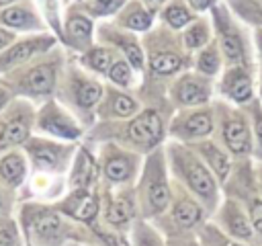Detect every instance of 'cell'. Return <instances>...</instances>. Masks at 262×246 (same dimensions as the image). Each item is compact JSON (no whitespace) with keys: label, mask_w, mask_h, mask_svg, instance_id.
<instances>
[{"label":"cell","mask_w":262,"mask_h":246,"mask_svg":"<svg viewBox=\"0 0 262 246\" xmlns=\"http://www.w3.org/2000/svg\"><path fill=\"white\" fill-rule=\"evenodd\" d=\"M170 158H172L174 168L178 170V176L184 178L188 189L196 197H201L203 201L213 205L217 199V184H215V178L211 176V170L207 168V164H203L199 158H194L190 152H186L178 146L170 148Z\"/></svg>","instance_id":"cell-1"},{"label":"cell","mask_w":262,"mask_h":246,"mask_svg":"<svg viewBox=\"0 0 262 246\" xmlns=\"http://www.w3.org/2000/svg\"><path fill=\"white\" fill-rule=\"evenodd\" d=\"M143 189V207L147 215H156L164 211L170 203V187L166 180V170L162 162V154H151L141 180Z\"/></svg>","instance_id":"cell-2"},{"label":"cell","mask_w":262,"mask_h":246,"mask_svg":"<svg viewBox=\"0 0 262 246\" xmlns=\"http://www.w3.org/2000/svg\"><path fill=\"white\" fill-rule=\"evenodd\" d=\"M25 150L33 160L35 168L45 172H61L72 154V148L49 141V139H41V137H29L25 141Z\"/></svg>","instance_id":"cell-3"},{"label":"cell","mask_w":262,"mask_h":246,"mask_svg":"<svg viewBox=\"0 0 262 246\" xmlns=\"http://www.w3.org/2000/svg\"><path fill=\"white\" fill-rule=\"evenodd\" d=\"M29 230L33 234V240L39 242V246H61L68 234V223L55 211L37 209L29 217Z\"/></svg>","instance_id":"cell-4"},{"label":"cell","mask_w":262,"mask_h":246,"mask_svg":"<svg viewBox=\"0 0 262 246\" xmlns=\"http://www.w3.org/2000/svg\"><path fill=\"white\" fill-rule=\"evenodd\" d=\"M51 45H53V37H49V35H37V37H29V39L10 43L0 53V74L10 72L18 66H25L31 57L47 51Z\"/></svg>","instance_id":"cell-5"},{"label":"cell","mask_w":262,"mask_h":246,"mask_svg":"<svg viewBox=\"0 0 262 246\" xmlns=\"http://www.w3.org/2000/svg\"><path fill=\"white\" fill-rule=\"evenodd\" d=\"M37 127L53 137L59 139H78L82 129L76 125V121L55 102L43 105V109L37 115Z\"/></svg>","instance_id":"cell-6"},{"label":"cell","mask_w":262,"mask_h":246,"mask_svg":"<svg viewBox=\"0 0 262 246\" xmlns=\"http://www.w3.org/2000/svg\"><path fill=\"white\" fill-rule=\"evenodd\" d=\"M57 70L53 61H41L31 66L23 76L14 80V88L29 96H45L53 90Z\"/></svg>","instance_id":"cell-7"},{"label":"cell","mask_w":262,"mask_h":246,"mask_svg":"<svg viewBox=\"0 0 262 246\" xmlns=\"http://www.w3.org/2000/svg\"><path fill=\"white\" fill-rule=\"evenodd\" d=\"M33 123V111L25 102H16L8 109V115L4 117V133L0 139V148H14L18 144H25L29 139Z\"/></svg>","instance_id":"cell-8"},{"label":"cell","mask_w":262,"mask_h":246,"mask_svg":"<svg viewBox=\"0 0 262 246\" xmlns=\"http://www.w3.org/2000/svg\"><path fill=\"white\" fill-rule=\"evenodd\" d=\"M162 119L158 117L156 111H145L141 115H137L135 119H131V123L127 125V137L143 148H151L162 139Z\"/></svg>","instance_id":"cell-9"},{"label":"cell","mask_w":262,"mask_h":246,"mask_svg":"<svg viewBox=\"0 0 262 246\" xmlns=\"http://www.w3.org/2000/svg\"><path fill=\"white\" fill-rule=\"evenodd\" d=\"M102 170L111 182H125L135 174L137 160L133 154H127V152L117 150V148H106Z\"/></svg>","instance_id":"cell-10"},{"label":"cell","mask_w":262,"mask_h":246,"mask_svg":"<svg viewBox=\"0 0 262 246\" xmlns=\"http://www.w3.org/2000/svg\"><path fill=\"white\" fill-rule=\"evenodd\" d=\"M61 211L78 221H92L98 213V197L88 189H74V193L61 203Z\"/></svg>","instance_id":"cell-11"},{"label":"cell","mask_w":262,"mask_h":246,"mask_svg":"<svg viewBox=\"0 0 262 246\" xmlns=\"http://www.w3.org/2000/svg\"><path fill=\"white\" fill-rule=\"evenodd\" d=\"M223 139H225V146L229 148L231 154L244 156L252 150V137H250L248 123L239 115L225 117V121H223Z\"/></svg>","instance_id":"cell-12"},{"label":"cell","mask_w":262,"mask_h":246,"mask_svg":"<svg viewBox=\"0 0 262 246\" xmlns=\"http://www.w3.org/2000/svg\"><path fill=\"white\" fill-rule=\"evenodd\" d=\"M211 131H213V115L207 109L180 117L172 127V133L180 137H203L209 135Z\"/></svg>","instance_id":"cell-13"},{"label":"cell","mask_w":262,"mask_h":246,"mask_svg":"<svg viewBox=\"0 0 262 246\" xmlns=\"http://www.w3.org/2000/svg\"><path fill=\"white\" fill-rule=\"evenodd\" d=\"M174 98L180 105H203L209 98V84L199 76H184L174 88Z\"/></svg>","instance_id":"cell-14"},{"label":"cell","mask_w":262,"mask_h":246,"mask_svg":"<svg viewBox=\"0 0 262 246\" xmlns=\"http://www.w3.org/2000/svg\"><path fill=\"white\" fill-rule=\"evenodd\" d=\"M27 176V160L18 150H8L0 156V182L6 187H18Z\"/></svg>","instance_id":"cell-15"},{"label":"cell","mask_w":262,"mask_h":246,"mask_svg":"<svg viewBox=\"0 0 262 246\" xmlns=\"http://www.w3.org/2000/svg\"><path fill=\"white\" fill-rule=\"evenodd\" d=\"M221 221L225 225V230L237 238V240H250L252 238V221L246 217V213L239 209L237 203L227 201L221 209Z\"/></svg>","instance_id":"cell-16"},{"label":"cell","mask_w":262,"mask_h":246,"mask_svg":"<svg viewBox=\"0 0 262 246\" xmlns=\"http://www.w3.org/2000/svg\"><path fill=\"white\" fill-rule=\"evenodd\" d=\"M0 23L6 25V29H16V31L41 29V18L29 6H8V8H4L0 12Z\"/></svg>","instance_id":"cell-17"},{"label":"cell","mask_w":262,"mask_h":246,"mask_svg":"<svg viewBox=\"0 0 262 246\" xmlns=\"http://www.w3.org/2000/svg\"><path fill=\"white\" fill-rule=\"evenodd\" d=\"M223 90L235 102L250 100V96H252V80H250L248 72H244L242 68L227 70V74L223 78Z\"/></svg>","instance_id":"cell-18"},{"label":"cell","mask_w":262,"mask_h":246,"mask_svg":"<svg viewBox=\"0 0 262 246\" xmlns=\"http://www.w3.org/2000/svg\"><path fill=\"white\" fill-rule=\"evenodd\" d=\"M72 92H74V100L80 109H92L102 96V86L90 78L76 76L72 82Z\"/></svg>","instance_id":"cell-19"},{"label":"cell","mask_w":262,"mask_h":246,"mask_svg":"<svg viewBox=\"0 0 262 246\" xmlns=\"http://www.w3.org/2000/svg\"><path fill=\"white\" fill-rule=\"evenodd\" d=\"M98 174V166L94 162V158L86 152V150H80V154L76 156V162H74V170H72V187L74 189H88L90 182L96 178Z\"/></svg>","instance_id":"cell-20"},{"label":"cell","mask_w":262,"mask_h":246,"mask_svg":"<svg viewBox=\"0 0 262 246\" xmlns=\"http://www.w3.org/2000/svg\"><path fill=\"white\" fill-rule=\"evenodd\" d=\"M219 23V35H221V49L225 57L231 64H242L244 61V43L237 35V31L231 27V23H223L221 16H217Z\"/></svg>","instance_id":"cell-21"},{"label":"cell","mask_w":262,"mask_h":246,"mask_svg":"<svg viewBox=\"0 0 262 246\" xmlns=\"http://www.w3.org/2000/svg\"><path fill=\"white\" fill-rule=\"evenodd\" d=\"M66 35L74 47H78V49L88 47L90 39H92V23L82 14H72L66 20Z\"/></svg>","instance_id":"cell-22"},{"label":"cell","mask_w":262,"mask_h":246,"mask_svg":"<svg viewBox=\"0 0 262 246\" xmlns=\"http://www.w3.org/2000/svg\"><path fill=\"white\" fill-rule=\"evenodd\" d=\"M172 215H174V221H176L180 228L188 230V228H192V225H196V223L201 221L203 209H201V205H199L196 201H192V199H188V197H180V199L174 203Z\"/></svg>","instance_id":"cell-23"},{"label":"cell","mask_w":262,"mask_h":246,"mask_svg":"<svg viewBox=\"0 0 262 246\" xmlns=\"http://www.w3.org/2000/svg\"><path fill=\"white\" fill-rule=\"evenodd\" d=\"M199 152H201L207 168L213 170L215 176L223 180L227 176V172H229V160H227V156L217 146H213V144H201L199 146Z\"/></svg>","instance_id":"cell-24"},{"label":"cell","mask_w":262,"mask_h":246,"mask_svg":"<svg viewBox=\"0 0 262 246\" xmlns=\"http://www.w3.org/2000/svg\"><path fill=\"white\" fill-rule=\"evenodd\" d=\"M115 59H117V53L113 49H106V47H94L84 55V64L90 70L100 72V74H108Z\"/></svg>","instance_id":"cell-25"},{"label":"cell","mask_w":262,"mask_h":246,"mask_svg":"<svg viewBox=\"0 0 262 246\" xmlns=\"http://www.w3.org/2000/svg\"><path fill=\"white\" fill-rule=\"evenodd\" d=\"M182 68V57L170 51H160L149 57V70L154 74H174Z\"/></svg>","instance_id":"cell-26"},{"label":"cell","mask_w":262,"mask_h":246,"mask_svg":"<svg viewBox=\"0 0 262 246\" xmlns=\"http://www.w3.org/2000/svg\"><path fill=\"white\" fill-rule=\"evenodd\" d=\"M121 23H123L125 27H129V29L145 31V29L151 27V14H149L145 8H141L139 4H133V6H129V8L123 12Z\"/></svg>","instance_id":"cell-27"},{"label":"cell","mask_w":262,"mask_h":246,"mask_svg":"<svg viewBox=\"0 0 262 246\" xmlns=\"http://www.w3.org/2000/svg\"><path fill=\"white\" fill-rule=\"evenodd\" d=\"M133 217V203L127 199H117L108 207V221L117 228H125Z\"/></svg>","instance_id":"cell-28"},{"label":"cell","mask_w":262,"mask_h":246,"mask_svg":"<svg viewBox=\"0 0 262 246\" xmlns=\"http://www.w3.org/2000/svg\"><path fill=\"white\" fill-rule=\"evenodd\" d=\"M108 107H111V113L117 117H131L137 113V102L123 92H111Z\"/></svg>","instance_id":"cell-29"},{"label":"cell","mask_w":262,"mask_h":246,"mask_svg":"<svg viewBox=\"0 0 262 246\" xmlns=\"http://www.w3.org/2000/svg\"><path fill=\"white\" fill-rule=\"evenodd\" d=\"M164 18L172 29H182L192 20V14L182 2H174L164 10Z\"/></svg>","instance_id":"cell-30"},{"label":"cell","mask_w":262,"mask_h":246,"mask_svg":"<svg viewBox=\"0 0 262 246\" xmlns=\"http://www.w3.org/2000/svg\"><path fill=\"white\" fill-rule=\"evenodd\" d=\"M219 64H221V57H219V49L215 45H207L201 55H199V61H196V68L201 74H207V76H213L217 74L219 70Z\"/></svg>","instance_id":"cell-31"},{"label":"cell","mask_w":262,"mask_h":246,"mask_svg":"<svg viewBox=\"0 0 262 246\" xmlns=\"http://www.w3.org/2000/svg\"><path fill=\"white\" fill-rule=\"evenodd\" d=\"M207 41H209V27H207V23H203V20L190 25V27L184 31V45H186L188 49L203 47V45H207Z\"/></svg>","instance_id":"cell-32"},{"label":"cell","mask_w":262,"mask_h":246,"mask_svg":"<svg viewBox=\"0 0 262 246\" xmlns=\"http://www.w3.org/2000/svg\"><path fill=\"white\" fill-rule=\"evenodd\" d=\"M108 78L117 84V86H129L131 84V80H133V72H131V66H129V61H125V59H115V64L111 66V70H108Z\"/></svg>","instance_id":"cell-33"},{"label":"cell","mask_w":262,"mask_h":246,"mask_svg":"<svg viewBox=\"0 0 262 246\" xmlns=\"http://www.w3.org/2000/svg\"><path fill=\"white\" fill-rule=\"evenodd\" d=\"M119 41V45H121V49L125 51V57H127V61L133 66V68H141L143 66V53H141V49H139V45L133 41V39H129V37H117Z\"/></svg>","instance_id":"cell-34"},{"label":"cell","mask_w":262,"mask_h":246,"mask_svg":"<svg viewBox=\"0 0 262 246\" xmlns=\"http://www.w3.org/2000/svg\"><path fill=\"white\" fill-rule=\"evenodd\" d=\"M0 246H18V232L10 219H0Z\"/></svg>","instance_id":"cell-35"},{"label":"cell","mask_w":262,"mask_h":246,"mask_svg":"<svg viewBox=\"0 0 262 246\" xmlns=\"http://www.w3.org/2000/svg\"><path fill=\"white\" fill-rule=\"evenodd\" d=\"M135 246H164V244L147 225H139L135 230Z\"/></svg>","instance_id":"cell-36"},{"label":"cell","mask_w":262,"mask_h":246,"mask_svg":"<svg viewBox=\"0 0 262 246\" xmlns=\"http://www.w3.org/2000/svg\"><path fill=\"white\" fill-rule=\"evenodd\" d=\"M123 2L125 0H94L92 10L96 14H113V12H117L123 6Z\"/></svg>","instance_id":"cell-37"},{"label":"cell","mask_w":262,"mask_h":246,"mask_svg":"<svg viewBox=\"0 0 262 246\" xmlns=\"http://www.w3.org/2000/svg\"><path fill=\"white\" fill-rule=\"evenodd\" d=\"M250 221L262 234V201L260 199H256V201L250 203Z\"/></svg>","instance_id":"cell-38"},{"label":"cell","mask_w":262,"mask_h":246,"mask_svg":"<svg viewBox=\"0 0 262 246\" xmlns=\"http://www.w3.org/2000/svg\"><path fill=\"white\" fill-rule=\"evenodd\" d=\"M12 41H14L12 31H8V29H0V51H2V49H6Z\"/></svg>","instance_id":"cell-39"},{"label":"cell","mask_w":262,"mask_h":246,"mask_svg":"<svg viewBox=\"0 0 262 246\" xmlns=\"http://www.w3.org/2000/svg\"><path fill=\"white\" fill-rule=\"evenodd\" d=\"M254 131H256V139H258V146H260V152H262V115H260V113H256Z\"/></svg>","instance_id":"cell-40"},{"label":"cell","mask_w":262,"mask_h":246,"mask_svg":"<svg viewBox=\"0 0 262 246\" xmlns=\"http://www.w3.org/2000/svg\"><path fill=\"white\" fill-rule=\"evenodd\" d=\"M207 246H242V244L231 242L229 238H213V242H211V240H207Z\"/></svg>","instance_id":"cell-41"},{"label":"cell","mask_w":262,"mask_h":246,"mask_svg":"<svg viewBox=\"0 0 262 246\" xmlns=\"http://www.w3.org/2000/svg\"><path fill=\"white\" fill-rule=\"evenodd\" d=\"M188 2H190V6L196 8V10H207V8L213 4V0H188Z\"/></svg>","instance_id":"cell-42"},{"label":"cell","mask_w":262,"mask_h":246,"mask_svg":"<svg viewBox=\"0 0 262 246\" xmlns=\"http://www.w3.org/2000/svg\"><path fill=\"white\" fill-rule=\"evenodd\" d=\"M10 100V94H8V90L4 88V86H0V111L6 107V102Z\"/></svg>","instance_id":"cell-43"},{"label":"cell","mask_w":262,"mask_h":246,"mask_svg":"<svg viewBox=\"0 0 262 246\" xmlns=\"http://www.w3.org/2000/svg\"><path fill=\"white\" fill-rule=\"evenodd\" d=\"M258 51H260V57H262V31H258Z\"/></svg>","instance_id":"cell-44"},{"label":"cell","mask_w":262,"mask_h":246,"mask_svg":"<svg viewBox=\"0 0 262 246\" xmlns=\"http://www.w3.org/2000/svg\"><path fill=\"white\" fill-rule=\"evenodd\" d=\"M4 211V197H2V191H0V213Z\"/></svg>","instance_id":"cell-45"},{"label":"cell","mask_w":262,"mask_h":246,"mask_svg":"<svg viewBox=\"0 0 262 246\" xmlns=\"http://www.w3.org/2000/svg\"><path fill=\"white\" fill-rule=\"evenodd\" d=\"M14 0H0V6H8V4H12Z\"/></svg>","instance_id":"cell-46"},{"label":"cell","mask_w":262,"mask_h":246,"mask_svg":"<svg viewBox=\"0 0 262 246\" xmlns=\"http://www.w3.org/2000/svg\"><path fill=\"white\" fill-rule=\"evenodd\" d=\"M147 2H151V4H160V2H164V0H147Z\"/></svg>","instance_id":"cell-47"},{"label":"cell","mask_w":262,"mask_h":246,"mask_svg":"<svg viewBox=\"0 0 262 246\" xmlns=\"http://www.w3.org/2000/svg\"><path fill=\"white\" fill-rule=\"evenodd\" d=\"M260 189H262V170H260Z\"/></svg>","instance_id":"cell-48"},{"label":"cell","mask_w":262,"mask_h":246,"mask_svg":"<svg viewBox=\"0 0 262 246\" xmlns=\"http://www.w3.org/2000/svg\"><path fill=\"white\" fill-rule=\"evenodd\" d=\"M260 92H262V78H260Z\"/></svg>","instance_id":"cell-49"},{"label":"cell","mask_w":262,"mask_h":246,"mask_svg":"<svg viewBox=\"0 0 262 246\" xmlns=\"http://www.w3.org/2000/svg\"><path fill=\"white\" fill-rule=\"evenodd\" d=\"M188 246H196V244H188Z\"/></svg>","instance_id":"cell-50"}]
</instances>
